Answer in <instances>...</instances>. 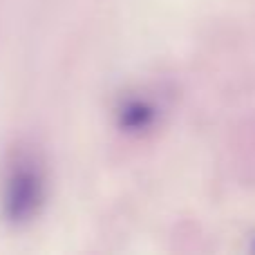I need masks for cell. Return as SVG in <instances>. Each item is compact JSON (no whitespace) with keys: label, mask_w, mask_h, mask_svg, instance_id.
<instances>
[{"label":"cell","mask_w":255,"mask_h":255,"mask_svg":"<svg viewBox=\"0 0 255 255\" xmlns=\"http://www.w3.org/2000/svg\"><path fill=\"white\" fill-rule=\"evenodd\" d=\"M159 117H161V110L157 101L145 97H130L117 110V124L130 134H145L152 128H157Z\"/></svg>","instance_id":"7a4b0ae2"},{"label":"cell","mask_w":255,"mask_h":255,"mask_svg":"<svg viewBox=\"0 0 255 255\" xmlns=\"http://www.w3.org/2000/svg\"><path fill=\"white\" fill-rule=\"evenodd\" d=\"M47 197V177L40 157L20 148L9 157L2 177V215L9 224L25 226L40 215Z\"/></svg>","instance_id":"6da1fadb"}]
</instances>
